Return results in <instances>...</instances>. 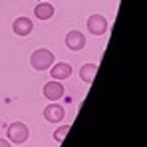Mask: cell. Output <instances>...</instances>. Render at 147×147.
Masks as SVG:
<instances>
[{
  "mask_svg": "<svg viewBox=\"0 0 147 147\" xmlns=\"http://www.w3.org/2000/svg\"><path fill=\"white\" fill-rule=\"evenodd\" d=\"M54 62H56L54 54H52L50 50H46V48L36 50V52H32V56H30V64H32V68L38 70V72L50 70V68L54 66Z\"/></svg>",
  "mask_w": 147,
  "mask_h": 147,
  "instance_id": "6da1fadb",
  "label": "cell"
},
{
  "mask_svg": "<svg viewBox=\"0 0 147 147\" xmlns=\"http://www.w3.org/2000/svg\"><path fill=\"white\" fill-rule=\"evenodd\" d=\"M6 135H8V141H10V143H26L28 137H30V129H28L26 123L14 121V123L8 125Z\"/></svg>",
  "mask_w": 147,
  "mask_h": 147,
  "instance_id": "7a4b0ae2",
  "label": "cell"
},
{
  "mask_svg": "<svg viewBox=\"0 0 147 147\" xmlns=\"http://www.w3.org/2000/svg\"><path fill=\"white\" fill-rule=\"evenodd\" d=\"M88 32L94 36H103L107 32V20L103 18V14H92L88 18Z\"/></svg>",
  "mask_w": 147,
  "mask_h": 147,
  "instance_id": "3957f363",
  "label": "cell"
},
{
  "mask_svg": "<svg viewBox=\"0 0 147 147\" xmlns=\"http://www.w3.org/2000/svg\"><path fill=\"white\" fill-rule=\"evenodd\" d=\"M66 117V109L60 105V103H56V101H52L50 105L44 107V119L50 123H60L62 119Z\"/></svg>",
  "mask_w": 147,
  "mask_h": 147,
  "instance_id": "277c9868",
  "label": "cell"
},
{
  "mask_svg": "<svg viewBox=\"0 0 147 147\" xmlns=\"http://www.w3.org/2000/svg\"><path fill=\"white\" fill-rule=\"evenodd\" d=\"M64 86H62V82H58V80H52L48 84H44V96L50 99V101H58V99L64 98Z\"/></svg>",
  "mask_w": 147,
  "mask_h": 147,
  "instance_id": "5b68a950",
  "label": "cell"
},
{
  "mask_svg": "<svg viewBox=\"0 0 147 147\" xmlns=\"http://www.w3.org/2000/svg\"><path fill=\"white\" fill-rule=\"evenodd\" d=\"M66 46L72 50V52L82 50L86 46V36H84V32H80V30H70V32L66 34Z\"/></svg>",
  "mask_w": 147,
  "mask_h": 147,
  "instance_id": "8992f818",
  "label": "cell"
},
{
  "mask_svg": "<svg viewBox=\"0 0 147 147\" xmlns=\"http://www.w3.org/2000/svg\"><path fill=\"white\" fill-rule=\"evenodd\" d=\"M50 76H52L54 80L62 82V80H66V78L72 76V66H70L68 62H58V64H54V66L50 68Z\"/></svg>",
  "mask_w": 147,
  "mask_h": 147,
  "instance_id": "52a82bcc",
  "label": "cell"
},
{
  "mask_svg": "<svg viewBox=\"0 0 147 147\" xmlns=\"http://www.w3.org/2000/svg\"><path fill=\"white\" fill-rule=\"evenodd\" d=\"M12 30H14V34H18V36H28V34L34 30V24H32L30 18L20 16V18H16V20L12 22Z\"/></svg>",
  "mask_w": 147,
  "mask_h": 147,
  "instance_id": "ba28073f",
  "label": "cell"
},
{
  "mask_svg": "<svg viewBox=\"0 0 147 147\" xmlns=\"http://www.w3.org/2000/svg\"><path fill=\"white\" fill-rule=\"evenodd\" d=\"M54 6L50 4V2H40L36 8H34V14H36V18L38 20H50L52 16H54Z\"/></svg>",
  "mask_w": 147,
  "mask_h": 147,
  "instance_id": "9c48e42d",
  "label": "cell"
},
{
  "mask_svg": "<svg viewBox=\"0 0 147 147\" xmlns=\"http://www.w3.org/2000/svg\"><path fill=\"white\" fill-rule=\"evenodd\" d=\"M98 64H86V66H82V70H80V78L86 82V84H92L94 82V78H96V74H98Z\"/></svg>",
  "mask_w": 147,
  "mask_h": 147,
  "instance_id": "30bf717a",
  "label": "cell"
},
{
  "mask_svg": "<svg viewBox=\"0 0 147 147\" xmlns=\"http://www.w3.org/2000/svg\"><path fill=\"white\" fill-rule=\"evenodd\" d=\"M68 131H70V125H62V127H58V129L54 131V139H56L58 143H62L64 137L68 135Z\"/></svg>",
  "mask_w": 147,
  "mask_h": 147,
  "instance_id": "8fae6325",
  "label": "cell"
},
{
  "mask_svg": "<svg viewBox=\"0 0 147 147\" xmlns=\"http://www.w3.org/2000/svg\"><path fill=\"white\" fill-rule=\"evenodd\" d=\"M0 147H12V143H10L8 139H2V137H0Z\"/></svg>",
  "mask_w": 147,
  "mask_h": 147,
  "instance_id": "7c38bea8",
  "label": "cell"
}]
</instances>
